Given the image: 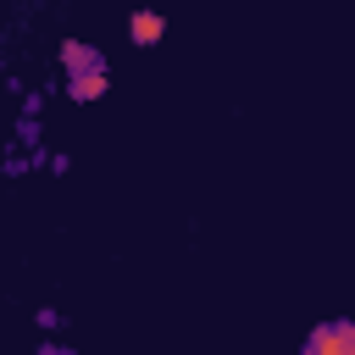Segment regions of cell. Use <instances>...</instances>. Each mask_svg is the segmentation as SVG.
<instances>
[{
    "mask_svg": "<svg viewBox=\"0 0 355 355\" xmlns=\"http://www.w3.org/2000/svg\"><path fill=\"white\" fill-rule=\"evenodd\" d=\"M305 355H355V327L349 322H322L305 338Z\"/></svg>",
    "mask_w": 355,
    "mask_h": 355,
    "instance_id": "cell-1",
    "label": "cell"
},
{
    "mask_svg": "<svg viewBox=\"0 0 355 355\" xmlns=\"http://www.w3.org/2000/svg\"><path fill=\"white\" fill-rule=\"evenodd\" d=\"M128 33H133V44H155L161 39V17L155 11H133L128 17Z\"/></svg>",
    "mask_w": 355,
    "mask_h": 355,
    "instance_id": "cell-2",
    "label": "cell"
},
{
    "mask_svg": "<svg viewBox=\"0 0 355 355\" xmlns=\"http://www.w3.org/2000/svg\"><path fill=\"white\" fill-rule=\"evenodd\" d=\"M61 61H67V72H72V78L100 72V55H94V50H83V44H67V50H61Z\"/></svg>",
    "mask_w": 355,
    "mask_h": 355,
    "instance_id": "cell-3",
    "label": "cell"
},
{
    "mask_svg": "<svg viewBox=\"0 0 355 355\" xmlns=\"http://www.w3.org/2000/svg\"><path fill=\"white\" fill-rule=\"evenodd\" d=\"M100 94H105V67H100V72L72 78V100H100Z\"/></svg>",
    "mask_w": 355,
    "mask_h": 355,
    "instance_id": "cell-4",
    "label": "cell"
},
{
    "mask_svg": "<svg viewBox=\"0 0 355 355\" xmlns=\"http://www.w3.org/2000/svg\"><path fill=\"white\" fill-rule=\"evenodd\" d=\"M349 327H355V322H349Z\"/></svg>",
    "mask_w": 355,
    "mask_h": 355,
    "instance_id": "cell-5",
    "label": "cell"
}]
</instances>
